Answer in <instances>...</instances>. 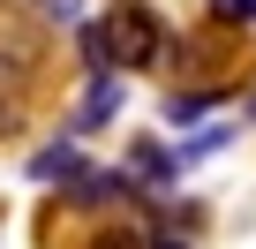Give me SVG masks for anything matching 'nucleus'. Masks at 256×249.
<instances>
[{
	"instance_id": "f257e3e1",
	"label": "nucleus",
	"mask_w": 256,
	"mask_h": 249,
	"mask_svg": "<svg viewBox=\"0 0 256 249\" xmlns=\"http://www.w3.org/2000/svg\"><path fill=\"white\" fill-rule=\"evenodd\" d=\"M241 53H248V38L234 31V23H204V31H188V38H166V53L158 61H174V76L188 83V91H234V68H241Z\"/></svg>"
},
{
	"instance_id": "f03ea898",
	"label": "nucleus",
	"mask_w": 256,
	"mask_h": 249,
	"mask_svg": "<svg viewBox=\"0 0 256 249\" xmlns=\"http://www.w3.org/2000/svg\"><path fill=\"white\" fill-rule=\"evenodd\" d=\"M166 16L158 8H144V0H120V8L98 23V46H106V68H158V53H166Z\"/></svg>"
},
{
	"instance_id": "7ed1b4c3",
	"label": "nucleus",
	"mask_w": 256,
	"mask_h": 249,
	"mask_svg": "<svg viewBox=\"0 0 256 249\" xmlns=\"http://www.w3.org/2000/svg\"><path fill=\"white\" fill-rule=\"evenodd\" d=\"M30 121V68L16 53H0V136H16Z\"/></svg>"
},
{
	"instance_id": "20e7f679",
	"label": "nucleus",
	"mask_w": 256,
	"mask_h": 249,
	"mask_svg": "<svg viewBox=\"0 0 256 249\" xmlns=\"http://www.w3.org/2000/svg\"><path fill=\"white\" fill-rule=\"evenodd\" d=\"M113 106H120V76H113V68H98V76H90V91H83V106H76V129H98Z\"/></svg>"
},
{
	"instance_id": "39448f33",
	"label": "nucleus",
	"mask_w": 256,
	"mask_h": 249,
	"mask_svg": "<svg viewBox=\"0 0 256 249\" xmlns=\"http://www.w3.org/2000/svg\"><path fill=\"white\" fill-rule=\"evenodd\" d=\"M218 98H226V91H174V98H166L158 113H166V129H196V121H204V113H211Z\"/></svg>"
},
{
	"instance_id": "423d86ee",
	"label": "nucleus",
	"mask_w": 256,
	"mask_h": 249,
	"mask_svg": "<svg viewBox=\"0 0 256 249\" xmlns=\"http://www.w3.org/2000/svg\"><path fill=\"white\" fill-rule=\"evenodd\" d=\"M76 174H83V151L76 144H46L30 159V181H76Z\"/></svg>"
},
{
	"instance_id": "0eeeda50",
	"label": "nucleus",
	"mask_w": 256,
	"mask_h": 249,
	"mask_svg": "<svg viewBox=\"0 0 256 249\" xmlns=\"http://www.w3.org/2000/svg\"><path fill=\"white\" fill-rule=\"evenodd\" d=\"M211 16L234 23V31H248V23H256V0H211Z\"/></svg>"
},
{
	"instance_id": "6e6552de",
	"label": "nucleus",
	"mask_w": 256,
	"mask_h": 249,
	"mask_svg": "<svg viewBox=\"0 0 256 249\" xmlns=\"http://www.w3.org/2000/svg\"><path fill=\"white\" fill-rule=\"evenodd\" d=\"M90 249H144V241H136V234H128V226H106V234H98Z\"/></svg>"
},
{
	"instance_id": "1a4fd4ad",
	"label": "nucleus",
	"mask_w": 256,
	"mask_h": 249,
	"mask_svg": "<svg viewBox=\"0 0 256 249\" xmlns=\"http://www.w3.org/2000/svg\"><path fill=\"white\" fill-rule=\"evenodd\" d=\"M151 249H188V241H181V234H158V241H151Z\"/></svg>"
},
{
	"instance_id": "9d476101",
	"label": "nucleus",
	"mask_w": 256,
	"mask_h": 249,
	"mask_svg": "<svg viewBox=\"0 0 256 249\" xmlns=\"http://www.w3.org/2000/svg\"><path fill=\"white\" fill-rule=\"evenodd\" d=\"M248 121H256V98H248Z\"/></svg>"
}]
</instances>
